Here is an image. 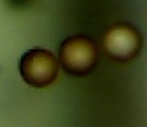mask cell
Wrapping results in <instances>:
<instances>
[{"label":"cell","instance_id":"1","mask_svg":"<svg viewBox=\"0 0 147 127\" xmlns=\"http://www.w3.org/2000/svg\"><path fill=\"white\" fill-rule=\"evenodd\" d=\"M59 65L67 75L86 76L91 73L98 62V48L88 35L67 37L58 49Z\"/></svg>","mask_w":147,"mask_h":127},{"label":"cell","instance_id":"2","mask_svg":"<svg viewBox=\"0 0 147 127\" xmlns=\"http://www.w3.org/2000/svg\"><path fill=\"white\" fill-rule=\"evenodd\" d=\"M18 70L26 84L35 89H43L56 81L59 61L51 51L43 48H32L21 56Z\"/></svg>","mask_w":147,"mask_h":127},{"label":"cell","instance_id":"3","mask_svg":"<svg viewBox=\"0 0 147 127\" xmlns=\"http://www.w3.org/2000/svg\"><path fill=\"white\" fill-rule=\"evenodd\" d=\"M102 48L112 61L125 64L138 57L142 48V35L131 24H115L104 33Z\"/></svg>","mask_w":147,"mask_h":127}]
</instances>
